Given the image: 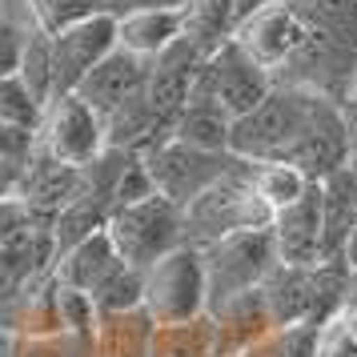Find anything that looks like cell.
Listing matches in <instances>:
<instances>
[{"instance_id":"6da1fadb","label":"cell","mask_w":357,"mask_h":357,"mask_svg":"<svg viewBox=\"0 0 357 357\" xmlns=\"http://www.w3.org/2000/svg\"><path fill=\"white\" fill-rule=\"evenodd\" d=\"M233 157L297 165L313 181L337 173L345 165L341 97L305 84H273V93L233 125Z\"/></svg>"},{"instance_id":"7a4b0ae2","label":"cell","mask_w":357,"mask_h":357,"mask_svg":"<svg viewBox=\"0 0 357 357\" xmlns=\"http://www.w3.org/2000/svg\"><path fill=\"white\" fill-rule=\"evenodd\" d=\"M56 281L84 293L97 313H125V309H141L145 273L132 269L116 253L113 237L100 229V233L84 237L81 245H73L68 253L56 257Z\"/></svg>"},{"instance_id":"3957f363","label":"cell","mask_w":357,"mask_h":357,"mask_svg":"<svg viewBox=\"0 0 357 357\" xmlns=\"http://www.w3.org/2000/svg\"><path fill=\"white\" fill-rule=\"evenodd\" d=\"M273 84H277L273 73H269V68H261L257 61H253L237 40H233V36H225V40H221L205 61H201L189 100L209 105V109L225 113L229 121L237 125L241 116H249L261 100L273 93Z\"/></svg>"},{"instance_id":"277c9868","label":"cell","mask_w":357,"mask_h":357,"mask_svg":"<svg viewBox=\"0 0 357 357\" xmlns=\"http://www.w3.org/2000/svg\"><path fill=\"white\" fill-rule=\"evenodd\" d=\"M141 309L153 325H181L209 313V277H205V253L201 245H177L157 265L145 269L141 285Z\"/></svg>"},{"instance_id":"5b68a950","label":"cell","mask_w":357,"mask_h":357,"mask_svg":"<svg viewBox=\"0 0 357 357\" xmlns=\"http://www.w3.org/2000/svg\"><path fill=\"white\" fill-rule=\"evenodd\" d=\"M201 253H205V277H209V313L245 297V293L261 289L265 277L281 265L269 229L225 233L217 241L201 245Z\"/></svg>"},{"instance_id":"8992f818","label":"cell","mask_w":357,"mask_h":357,"mask_svg":"<svg viewBox=\"0 0 357 357\" xmlns=\"http://www.w3.org/2000/svg\"><path fill=\"white\" fill-rule=\"evenodd\" d=\"M105 233L113 237L116 253L129 261L132 269L145 273L149 265H157L165 253L185 245V209L165 201L161 193H149L141 201L116 205Z\"/></svg>"},{"instance_id":"52a82bcc","label":"cell","mask_w":357,"mask_h":357,"mask_svg":"<svg viewBox=\"0 0 357 357\" xmlns=\"http://www.w3.org/2000/svg\"><path fill=\"white\" fill-rule=\"evenodd\" d=\"M141 161H145L153 193H161L165 201H173L181 209H189L201 193H209L221 177H229L241 165V157H233V153H205V149L185 145L177 137H165V141H157L153 149L141 153Z\"/></svg>"},{"instance_id":"ba28073f","label":"cell","mask_w":357,"mask_h":357,"mask_svg":"<svg viewBox=\"0 0 357 357\" xmlns=\"http://www.w3.org/2000/svg\"><path fill=\"white\" fill-rule=\"evenodd\" d=\"M269 225H273V209L253 193L245 161L185 209V241L189 245H209L217 237H225V233L269 229Z\"/></svg>"},{"instance_id":"9c48e42d","label":"cell","mask_w":357,"mask_h":357,"mask_svg":"<svg viewBox=\"0 0 357 357\" xmlns=\"http://www.w3.org/2000/svg\"><path fill=\"white\" fill-rule=\"evenodd\" d=\"M105 149H109L105 121H100L77 93L52 97L49 105H45L40 125H36V153L33 157L68 165V169H84V165L97 161Z\"/></svg>"},{"instance_id":"30bf717a","label":"cell","mask_w":357,"mask_h":357,"mask_svg":"<svg viewBox=\"0 0 357 357\" xmlns=\"http://www.w3.org/2000/svg\"><path fill=\"white\" fill-rule=\"evenodd\" d=\"M49 36H52V89H56V97H68L116 49V17L97 13V17L49 29Z\"/></svg>"},{"instance_id":"8fae6325","label":"cell","mask_w":357,"mask_h":357,"mask_svg":"<svg viewBox=\"0 0 357 357\" xmlns=\"http://www.w3.org/2000/svg\"><path fill=\"white\" fill-rule=\"evenodd\" d=\"M233 40L241 45L261 68H281L289 56L309 45V33H305V20L297 17V8H293L289 0H273V4H265L261 13H253L249 20H241L237 29H233Z\"/></svg>"},{"instance_id":"7c38bea8","label":"cell","mask_w":357,"mask_h":357,"mask_svg":"<svg viewBox=\"0 0 357 357\" xmlns=\"http://www.w3.org/2000/svg\"><path fill=\"white\" fill-rule=\"evenodd\" d=\"M149 73H153V61H145V56H132V52H125V49H113L81 81L77 97H81L84 105L100 116V121H109L116 109H125L129 100H137L141 93H145Z\"/></svg>"},{"instance_id":"4fadbf2b","label":"cell","mask_w":357,"mask_h":357,"mask_svg":"<svg viewBox=\"0 0 357 357\" xmlns=\"http://www.w3.org/2000/svg\"><path fill=\"white\" fill-rule=\"evenodd\" d=\"M273 245L281 265H321L325 261V229H321V185L313 181L301 201H293L273 217Z\"/></svg>"},{"instance_id":"5bb4252c","label":"cell","mask_w":357,"mask_h":357,"mask_svg":"<svg viewBox=\"0 0 357 357\" xmlns=\"http://www.w3.org/2000/svg\"><path fill=\"white\" fill-rule=\"evenodd\" d=\"M185 36H189V8H145L116 17V49L145 61H161Z\"/></svg>"},{"instance_id":"9a60e30c","label":"cell","mask_w":357,"mask_h":357,"mask_svg":"<svg viewBox=\"0 0 357 357\" xmlns=\"http://www.w3.org/2000/svg\"><path fill=\"white\" fill-rule=\"evenodd\" d=\"M209 321H213L217 357H245L253 345H261V341L277 329L261 289L245 293V297H237V301H229V305H221V309H213Z\"/></svg>"},{"instance_id":"2e32d148","label":"cell","mask_w":357,"mask_h":357,"mask_svg":"<svg viewBox=\"0 0 357 357\" xmlns=\"http://www.w3.org/2000/svg\"><path fill=\"white\" fill-rule=\"evenodd\" d=\"M321 185V229L325 261H345V245L357 225V169L341 165L337 173L317 181Z\"/></svg>"},{"instance_id":"e0dca14e","label":"cell","mask_w":357,"mask_h":357,"mask_svg":"<svg viewBox=\"0 0 357 357\" xmlns=\"http://www.w3.org/2000/svg\"><path fill=\"white\" fill-rule=\"evenodd\" d=\"M153 317L145 309H125V313H97L93 329V357H149L153 341Z\"/></svg>"},{"instance_id":"ac0fdd59","label":"cell","mask_w":357,"mask_h":357,"mask_svg":"<svg viewBox=\"0 0 357 357\" xmlns=\"http://www.w3.org/2000/svg\"><path fill=\"white\" fill-rule=\"evenodd\" d=\"M245 173H249L253 193L273 209V217L285 205L301 201L309 193V185H313V177H305L297 165H285V161H245Z\"/></svg>"},{"instance_id":"d6986e66","label":"cell","mask_w":357,"mask_h":357,"mask_svg":"<svg viewBox=\"0 0 357 357\" xmlns=\"http://www.w3.org/2000/svg\"><path fill=\"white\" fill-rule=\"evenodd\" d=\"M169 137H177L193 149H205V153H233V121L209 105H197V100L185 105V113L177 116Z\"/></svg>"},{"instance_id":"ffe728a7","label":"cell","mask_w":357,"mask_h":357,"mask_svg":"<svg viewBox=\"0 0 357 357\" xmlns=\"http://www.w3.org/2000/svg\"><path fill=\"white\" fill-rule=\"evenodd\" d=\"M149 357H217L209 313L197 317V321L157 325L153 329V341H149Z\"/></svg>"},{"instance_id":"44dd1931","label":"cell","mask_w":357,"mask_h":357,"mask_svg":"<svg viewBox=\"0 0 357 357\" xmlns=\"http://www.w3.org/2000/svg\"><path fill=\"white\" fill-rule=\"evenodd\" d=\"M20 81L29 84V93L40 100V109L56 97V89H52V36L45 24H36L33 33H29V45H24V61H20Z\"/></svg>"},{"instance_id":"7402d4cb","label":"cell","mask_w":357,"mask_h":357,"mask_svg":"<svg viewBox=\"0 0 357 357\" xmlns=\"http://www.w3.org/2000/svg\"><path fill=\"white\" fill-rule=\"evenodd\" d=\"M40 113H45V109H40V100L29 93V84L20 81V77H0V121L36 132Z\"/></svg>"},{"instance_id":"603a6c76","label":"cell","mask_w":357,"mask_h":357,"mask_svg":"<svg viewBox=\"0 0 357 357\" xmlns=\"http://www.w3.org/2000/svg\"><path fill=\"white\" fill-rule=\"evenodd\" d=\"M317 329H321V325H289V329H273L269 337L261 341V345H253L245 357H313Z\"/></svg>"},{"instance_id":"cb8c5ba5","label":"cell","mask_w":357,"mask_h":357,"mask_svg":"<svg viewBox=\"0 0 357 357\" xmlns=\"http://www.w3.org/2000/svg\"><path fill=\"white\" fill-rule=\"evenodd\" d=\"M97 13H109V0H36V24L45 29H61Z\"/></svg>"},{"instance_id":"d4e9b609","label":"cell","mask_w":357,"mask_h":357,"mask_svg":"<svg viewBox=\"0 0 357 357\" xmlns=\"http://www.w3.org/2000/svg\"><path fill=\"white\" fill-rule=\"evenodd\" d=\"M313 357H357V333L349 329V321L341 313H333L329 321H321Z\"/></svg>"},{"instance_id":"484cf974","label":"cell","mask_w":357,"mask_h":357,"mask_svg":"<svg viewBox=\"0 0 357 357\" xmlns=\"http://www.w3.org/2000/svg\"><path fill=\"white\" fill-rule=\"evenodd\" d=\"M24 45H29V33L0 13V77H17L20 73Z\"/></svg>"},{"instance_id":"4316f807","label":"cell","mask_w":357,"mask_h":357,"mask_svg":"<svg viewBox=\"0 0 357 357\" xmlns=\"http://www.w3.org/2000/svg\"><path fill=\"white\" fill-rule=\"evenodd\" d=\"M36 153V132L33 129H20V125H8L0 121V157L4 161H20L29 165Z\"/></svg>"},{"instance_id":"83f0119b","label":"cell","mask_w":357,"mask_h":357,"mask_svg":"<svg viewBox=\"0 0 357 357\" xmlns=\"http://www.w3.org/2000/svg\"><path fill=\"white\" fill-rule=\"evenodd\" d=\"M341 121H345V165L357 169V100H341Z\"/></svg>"},{"instance_id":"f1b7e54d","label":"cell","mask_w":357,"mask_h":357,"mask_svg":"<svg viewBox=\"0 0 357 357\" xmlns=\"http://www.w3.org/2000/svg\"><path fill=\"white\" fill-rule=\"evenodd\" d=\"M20 181H24V165L20 161H4V157H0V201H17L20 197Z\"/></svg>"},{"instance_id":"f546056e","label":"cell","mask_w":357,"mask_h":357,"mask_svg":"<svg viewBox=\"0 0 357 357\" xmlns=\"http://www.w3.org/2000/svg\"><path fill=\"white\" fill-rule=\"evenodd\" d=\"M145 8H189V0H109V13H113V17L145 13Z\"/></svg>"},{"instance_id":"4dcf8cb0","label":"cell","mask_w":357,"mask_h":357,"mask_svg":"<svg viewBox=\"0 0 357 357\" xmlns=\"http://www.w3.org/2000/svg\"><path fill=\"white\" fill-rule=\"evenodd\" d=\"M341 317L349 321V329L357 333V273H349V285H345V297H341Z\"/></svg>"},{"instance_id":"1f68e13d","label":"cell","mask_w":357,"mask_h":357,"mask_svg":"<svg viewBox=\"0 0 357 357\" xmlns=\"http://www.w3.org/2000/svg\"><path fill=\"white\" fill-rule=\"evenodd\" d=\"M341 100H357V56H354V65H349V73H345V93H341Z\"/></svg>"},{"instance_id":"d6a6232c","label":"cell","mask_w":357,"mask_h":357,"mask_svg":"<svg viewBox=\"0 0 357 357\" xmlns=\"http://www.w3.org/2000/svg\"><path fill=\"white\" fill-rule=\"evenodd\" d=\"M345 269H349V273H357V225H354L349 245H345Z\"/></svg>"}]
</instances>
